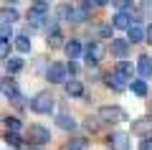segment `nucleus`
Masks as SVG:
<instances>
[{
	"instance_id": "obj_1",
	"label": "nucleus",
	"mask_w": 152,
	"mask_h": 150,
	"mask_svg": "<svg viewBox=\"0 0 152 150\" xmlns=\"http://www.w3.org/2000/svg\"><path fill=\"white\" fill-rule=\"evenodd\" d=\"M31 109L38 115H48L51 109H53V94L51 92H38L36 97H33V102H31Z\"/></svg>"
},
{
	"instance_id": "obj_9",
	"label": "nucleus",
	"mask_w": 152,
	"mask_h": 150,
	"mask_svg": "<svg viewBox=\"0 0 152 150\" xmlns=\"http://www.w3.org/2000/svg\"><path fill=\"white\" fill-rule=\"evenodd\" d=\"M102 56H104V48L99 46V43H89V46H86V61H89V64L102 61Z\"/></svg>"
},
{
	"instance_id": "obj_19",
	"label": "nucleus",
	"mask_w": 152,
	"mask_h": 150,
	"mask_svg": "<svg viewBox=\"0 0 152 150\" xmlns=\"http://www.w3.org/2000/svg\"><path fill=\"white\" fill-rule=\"evenodd\" d=\"M86 140H84V137H74V140H71V143H66V148L64 150H86Z\"/></svg>"
},
{
	"instance_id": "obj_3",
	"label": "nucleus",
	"mask_w": 152,
	"mask_h": 150,
	"mask_svg": "<svg viewBox=\"0 0 152 150\" xmlns=\"http://www.w3.org/2000/svg\"><path fill=\"white\" fill-rule=\"evenodd\" d=\"M109 145H112V150H129V132L114 130V132L109 135Z\"/></svg>"
},
{
	"instance_id": "obj_38",
	"label": "nucleus",
	"mask_w": 152,
	"mask_h": 150,
	"mask_svg": "<svg viewBox=\"0 0 152 150\" xmlns=\"http://www.w3.org/2000/svg\"><path fill=\"white\" fill-rule=\"evenodd\" d=\"M10 3H13V0H10Z\"/></svg>"
},
{
	"instance_id": "obj_6",
	"label": "nucleus",
	"mask_w": 152,
	"mask_h": 150,
	"mask_svg": "<svg viewBox=\"0 0 152 150\" xmlns=\"http://www.w3.org/2000/svg\"><path fill=\"white\" fill-rule=\"evenodd\" d=\"M132 132L134 135H150L152 132V117H140V120H134L132 122Z\"/></svg>"
},
{
	"instance_id": "obj_4",
	"label": "nucleus",
	"mask_w": 152,
	"mask_h": 150,
	"mask_svg": "<svg viewBox=\"0 0 152 150\" xmlns=\"http://www.w3.org/2000/svg\"><path fill=\"white\" fill-rule=\"evenodd\" d=\"M66 64H61V61H53V64L48 66V71H46V76H48V81H53V84H61V81H66Z\"/></svg>"
},
{
	"instance_id": "obj_28",
	"label": "nucleus",
	"mask_w": 152,
	"mask_h": 150,
	"mask_svg": "<svg viewBox=\"0 0 152 150\" xmlns=\"http://www.w3.org/2000/svg\"><path fill=\"white\" fill-rule=\"evenodd\" d=\"M140 5H142V16H147V18H152V0H140Z\"/></svg>"
},
{
	"instance_id": "obj_25",
	"label": "nucleus",
	"mask_w": 152,
	"mask_h": 150,
	"mask_svg": "<svg viewBox=\"0 0 152 150\" xmlns=\"http://www.w3.org/2000/svg\"><path fill=\"white\" fill-rule=\"evenodd\" d=\"M132 92H134L137 97H145L147 94V84L145 81H132Z\"/></svg>"
},
{
	"instance_id": "obj_31",
	"label": "nucleus",
	"mask_w": 152,
	"mask_h": 150,
	"mask_svg": "<svg viewBox=\"0 0 152 150\" xmlns=\"http://www.w3.org/2000/svg\"><path fill=\"white\" fill-rule=\"evenodd\" d=\"M140 150H152V135H150V137H145V140L140 143Z\"/></svg>"
},
{
	"instance_id": "obj_27",
	"label": "nucleus",
	"mask_w": 152,
	"mask_h": 150,
	"mask_svg": "<svg viewBox=\"0 0 152 150\" xmlns=\"http://www.w3.org/2000/svg\"><path fill=\"white\" fill-rule=\"evenodd\" d=\"M112 31H114V28H112V26H107V23H102V26H96V33H99L102 38H112Z\"/></svg>"
},
{
	"instance_id": "obj_32",
	"label": "nucleus",
	"mask_w": 152,
	"mask_h": 150,
	"mask_svg": "<svg viewBox=\"0 0 152 150\" xmlns=\"http://www.w3.org/2000/svg\"><path fill=\"white\" fill-rule=\"evenodd\" d=\"M0 36H3V38L10 36V26H8V23H0Z\"/></svg>"
},
{
	"instance_id": "obj_18",
	"label": "nucleus",
	"mask_w": 152,
	"mask_h": 150,
	"mask_svg": "<svg viewBox=\"0 0 152 150\" xmlns=\"http://www.w3.org/2000/svg\"><path fill=\"white\" fill-rule=\"evenodd\" d=\"M15 21H18L15 8H3V10H0V23H15Z\"/></svg>"
},
{
	"instance_id": "obj_15",
	"label": "nucleus",
	"mask_w": 152,
	"mask_h": 150,
	"mask_svg": "<svg viewBox=\"0 0 152 150\" xmlns=\"http://www.w3.org/2000/svg\"><path fill=\"white\" fill-rule=\"evenodd\" d=\"M129 16H127V13H117V16L112 18V28H122V31H127V28H129Z\"/></svg>"
},
{
	"instance_id": "obj_21",
	"label": "nucleus",
	"mask_w": 152,
	"mask_h": 150,
	"mask_svg": "<svg viewBox=\"0 0 152 150\" xmlns=\"http://www.w3.org/2000/svg\"><path fill=\"white\" fill-rule=\"evenodd\" d=\"M109 3H112V5L117 8L119 13H127V10H132V0H109Z\"/></svg>"
},
{
	"instance_id": "obj_22",
	"label": "nucleus",
	"mask_w": 152,
	"mask_h": 150,
	"mask_svg": "<svg viewBox=\"0 0 152 150\" xmlns=\"http://www.w3.org/2000/svg\"><path fill=\"white\" fill-rule=\"evenodd\" d=\"M3 92H5V94L13 99V97H18V84H13V81H5V79H3Z\"/></svg>"
},
{
	"instance_id": "obj_13",
	"label": "nucleus",
	"mask_w": 152,
	"mask_h": 150,
	"mask_svg": "<svg viewBox=\"0 0 152 150\" xmlns=\"http://www.w3.org/2000/svg\"><path fill=\"white\" fill-rule=\"evenodd\" d=\"M66 94H69V97H84V84H81V81H76V79L66 81Z\"/></svg>"
},
{
	"instance_id": "obj_2",
	"label": "nucleus",
	"mask_w": 152,
	"mask_h": 150,
	"mask_svg": "<svg viewBox=\"0 0 152 150\" xmlns=\"http://www.w3.org/2000/svg\"><path fill=\"white\" fill-rule=\"evenodd\" d=\"M51 140V130L43 127V125H31L28 127V143L33 145H46Z\"/></svg>"
},
{
	"instance_id": "obj_37",
	"label": "nucleus",
	"mask_w": 152,
	"mask_h": 150,
	"mask_svg": "<svg viewBox=\"0 0 152 150\" xmlns=\"http://www.w3.org/2000/svg\"><path fill=\"white\" fill-rule=\"evenodd\" d=\"M0 92H3V79H0Z\"/></svg>"
},
{
	"instance_id": "obj_35",
	"label": "nucleus",
	"mask_w": 152,
	"mask_h": 150,
	"mask_svg": "<svg viewBox=\"0 0 152 150\" xmlns=\"http://www.w3.org/2000/svg\"><path fill=\"white\" fill-rule=\"evenodd\" d=\"M145 38H147V41H150V43H152V26H150V28H147V33H145Z\"/></svg>"
},
{
	"instance_id": "obj_7",
	"label": "nucleus",
	"mask_w": 152,
	"mask_h": 150,
	"mask_svg": "<svg viewBox=\"0 0 152 150\" xmlns=\"http://www.w3.org/2000/svg\"><path fill=\"white\" fill-rule=\"evenodd\" d=\"M112 54L117 59H127V54H129V41L127 38H114L112 41Z\"/></svg>"
},
{
	"instance_id": "obj_11",
	"label": "nucleus",
	"mask_w": 152,
	"mask_h": 150,
	"mask_svg": "<svg viewBox=\"0 0 152 150\" xmlns=\"http://www.w3.org/2000/svg\"><path fill=\"white\" fill-rule=\"evenodd\" d=\"M107 86H109V89H114V92H124L127 81L122 79L119 74H114V71H112V74H107Z\"/></svg>"
},
{
	"instance_id": "obj_8",
	"label": "nucleus",
	"mask_w": 152,
	"mask_h": 150,
	"mask_svg": "<svg viewBox=\"0 0 152 150\" xmlns=\"http://www.w3.org/2000/svg\"><path fill=\"white\" fill-rule=\"evenodd\" d=\"M137 71H140V76H145V79L152 76V59L147 54H142L140 59H137Z\"/></svg>"
},
{
	"instance_id": "obj_12",
	"label": "nucleus",
	"mask_w": 152,
	"mask_h": 150,
	"mask_svg": "<svg viewBox=\"0 0 152 150\" xmlns=\"http://www.w3.org/2000/svg\"><path fill=\"white\" fill-rule=\"evenodd\" d=\"M64 51H66V56H69V59H76V56H81V43L76 41V38H71V41H66L64 43Z\"/></svg>"
},
{
	"instance_id": "obj_23",
	"label": "nucleus",
	"mask_w": 152,
	"mask_h": 150,
	"mask_svg": "<svg viewBox=\"0 0 152 150\" xmlns=\"http://www.w3.org/2000/svg\"><path fill=\"white\" fill-rule=\"evenodd\" d=\"M20 69H23V61H20V59H15V56L8 59V71H10V74H18Z\"/></svg>"
},
{
	"instance_id": "obj_30",
	"label": "nucleus",
	"mask_w": 152,
	"mask_h": 150,
	"mask_svg": "<svg viewBox=\"0 0 152 150\" xmlns=\"http://www.w3.org/2000/svg\"><path fill=\"white\" fill-rule=\"evenodd\" d=\"M61 43H64V41H61L58 33H48V46H61Z\"/></svg>"
},
{
	"instance_id": "obj_33",
	"label": "nucleus",
	"mask_w": 152,
	"mask_h": 150,
	"mask_svg": "<svg viewBox=\"0 0 152 150\" xmlns=\"http://www.w3.org/2000/svg\"><path fill=\"white\" fill-rule=\"evenodd\" d=\"M86 127L91 130V132H96V127H99V122H96V120H86Z\"/></svg>"
},
{
	"instance_id": "obj_26",
	"label": "nucleus",
	"mask_w": 152,
	"mask_h": 150,
	"mask_svg": "<svg viewBox=\"0 0 152 150\" xmlns=\"http://www.w3.org/2000/svg\"><path fill=\"white\" fill-rule=\"evenodd\" d=\"M5 143L13 145V148H20V135L18 132H5Z\"/></svg>"
},
{
	"instance_id": "obj_16",
	"label": "nucleus",
	"mask_w": 152,
	"mask_h": 150,
	"mask_svg": "<svg viewBox=\"0 0 152 150\" xmlns=\"http://www.w3.org/2000/svg\"><path fill=\"white\" fill-rule=\"evenodd\" d=\"M13 46H15L20 54H31V48H33V46H31V38H28V36H18L15 41H13Z\"/></svg>"
},
{
	"instance_id": "obj_5",
	"label": "nucleus",
	"mask_w": 152,
	"mask_h": 150,
	"mask_svg": "<svg viewBox=\"0 0 152 150\" xmlns=\"http://www.w3.org/2000/svg\"><path fill=\"white\" fill-rule=\"evenodd\" d=\"M99 117L104 120V122H122V120H127V115L122 112V107H102L99 109Z\"/></svg>"
},
{
	"instance_id": "obj_29",
	"label": "nucleus",
	"mask_w": 152,
	"mask_h": 150,
	"mask_svg": "<svg viewBox=\"0 0 152 150\" xmlns=\"http://www.w3.org/2000/svg\"><path fill=\"white\" fill-rule=\"evenodd\" d=\"M46 10H48V3H46V0H36V5H33V13H38V16H43Z\"/></svg>"
},
{
	"instance_id": "obj_34",
	"label": "nucleus",
	"mask_w": 152,
	"mask_h": 150,
	"mask_svg": "<svg viewBox=\"0 0 152 150\" xmlns=\"http://www.w3.org/2000/svg\"><path fill=\"white\" fill-rule=\"evenodd\" d=\"M66 71H71V74H76V71H79V64H74V61H71V64L66 66Z\"/></svg>"
},
{
	"instance_id": "obj_14",
	"label": "nucleus",
	"mask_w": 152,
	"mask_h": 150,
	"mask_svg": "<svg viewBox=\"0 0 152 150\" xmlns=\"http://www.w3.org/2000/svg\"><path fill=\"white\" fill-rule=\"evenodd\" d=\"M114 74H119L124 81H129L132 74H134V69H132V64H127V61H119V64H117V69H114Z\"/></svg>"
},
{
	"instance_id": "obj_20",
	"label": "nucleus",
	"mask_w": 152,
	"mask_h": 150,
	"mask_svg": "<svg viewBox=\"0 0 152 150\" xmlns=\"http://www.w3.org/2000/svg\"><path fill=\"white\" fill-rule=\"evenodd\" d=\"M5 125H8V132H20V130H23V122L18 117H8Z\"/></svg>"
},
{
	"instance_id": "obj_17",
	"label": "nucleus",
	"mask_w": 152,
	"mask_h": 150,
	"mask_svg": "<svg viewBox=\"0 0 152 150\" xmlns=\"http://www.w3.org/2000/svg\"><path fill=\"white\" fill-rule=\"evenodd\" d=\"M56 125H58L61 130H74L76 127V120L71 117V115H58V117H56Z\"/></svg>"
},
{
	"instance_id": "obj_10",
	"label": "nucleus",
	"mask_w": 152,
	"mask_h": 150,
	"mask_svg": "<svg viewBox=\"0 0 152 150\" xmlns=\"http://www.w3.org/2000/svg\"><path fill=\"white\" fill-rule=\"evenodd\" d=\"M142 38H145L142 26H140V23H129V28H127V41H129V43H140Z\"/></svg>"
},
{
	"instance_id": "obj_24",
	"label": "nucleus",
	"mask_w": 152,
	"mask_h": 150,
	"mask_svg": "<svg viewBox=\"0 0 152 150\" xmlns=\"http://www.w3.org/2000/svg\"><path fill=\"white\" fill-rule=\"evenodd\" d=\"M0 59H10V41L0 38Z\"/></svg>"
},
{
	"instance_id": "obj_36",
	"label": "nucleus",
	"mask_w": 152,
	"mask_h": 150,
	"mask_svg": "<svg viewBox=\"0 0 152 150\" xmlns=\"http://www.w3.org/2000/svg\"><path fill=\"white\" fill-rule=\"evenodd\" d=\"M94 5H109V0H91Z\"/></svg>"
}]
</instances>
